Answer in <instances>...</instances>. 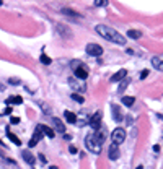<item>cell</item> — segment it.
Wrapping results in <instances>:
<instances>
[{"label":"cell","mask_w":163,"mask_h":169,"mask_svg":"<svg viewBox=\"0 0 163 169\" xmlns=\"http://www.w3.org/2000/svg\"><path fill=\"white\" fill-rule=\"evenodd\" d=\"M148 76V70H142V73H140V80H145Z\"/></svg>","instance_id":"cell-26"},{"label":"cell","mask_w":163,"mask_h":169,"mask_svg":"<svg viewBox=\"0 0 163 169\" xmlns=\"http://www.w3.org/2000/svg\"><path fill=\"white\" fill-rule=\"evenodd\" d=\"M73 72H75V76L77 78H80V80H85L88 76V67L87 65H83V64H82L80 67H77Z\"/></svg>","instance_id":"cell-6"},{"label":"cell","mask_w":163,"mask_h":169,"mask_svg":"<svg viewBox=\"0 0 163 169\" xmlns=\"http://www.w3.org/2000/svg\"><path fill=\"white\" fill-rule=\"evenodd\" d=\"M111 140H112V145H119L124 143V140H126V130L124 129H114L112 130V133H111Z\"/></svg>","instance_id":"cell-3"},{"label":"cell","mask_w":163,"mask_h":169,"mask_svg":"<svg viewBox=\"0 0 163 169\" xmlns=\"http://www.w3.org/2000/svg\"><path fill=\"white\" fill-rule=\"evenodd\" d=\"M11 111H13V109H11V107H7V109H5V112H3V114L10 115V114H11Z\"/></svg>","instance_id":"cell-32"},{"label":"cell","mask_w":163,"mask_h":169,"mask_svg":"<svg viewBox=\"0 0 163 169\" xmlns=\"http://www.w3.org/2000/svg\"><path fill=\"white\" fill-rule=\"evenodd\" d=\"M57 31H62L61 34L64 36V38H67V33H69V31H67V28H65V26H62V25H57Z\"/></svg>","instance_id":"cell-23"},{"label":"cell","mask_w":163,"mask_h":169,"mask_svg":"<svg viewBox=\"0 0 163 169\" xmlns=\"http://www.w3.org/2000/svg\"><path fill=\"white\" fill-rule=\"evenodd\" d=\"M87 54L88 55H93V57H100V55L103 54V47L98 44H88L87 46Z\"/></svg>","instance_id":"cell-5"},{"label":"cell","mask_w":163,"mask_h":169,"mask_svg":"<svg viewBox=\"0 0 163 169\" xmlns=\"http://www.w3.org/2000/svg\"><path fill=\"white\" fill-rule=\"evenodd\" d=\"M49 169H57V166H51V168H49Z\"/></svg>","instance_id":"cell-35"},{"label":"cell","mask_w":163,"mask_h":169,"mask_svg":"<svg viewBox=\"0 0 163 169\" xmlns=\"http://www.w3.org/2000/svg\"><path fill=\"white\" fill-rule=\"evenodd\" d=\"M41 62H42V64H44V65H49V64H51V62H52V60L49 59V57H47L46 54H42V55H41Z\"/></svg>","instance_id":"cell-24"},{"label":"cell","mask_w":163,"mask_h":169,"mask_svg":"<svg viewBox=\"0 0 163 169\" xmlns=\"http://www.w3.org/2000/svg\"><path fill=\"white\" fill-rule=\"evenodd\" d=\"M21 103H23V98L20 96H11L7 99V104H21Z\"/></svg>","instance_id":"cell-16"},{"label":"cell","mask_w":163,"mask_h":169,"mask_svg":"<svg viewBox=\"0 0 163 169\" xmlns=\"http://www.w3.org/2000/svg\"><path fill=\"white\" fill-rule=\"evenodd\" d=\"M39 159H41V163H42V164L47 163V161H46V156H44V154H39Z\"/></svg>","instance_id":"cell-30"},{"label":"cell","mask_w":163,"mask_h":169,"mask_svg":"<svg viewBox=\"0 0 163 169\" xmlns=\"http://www.w3.org/2000/svg\"><path fill=\"white\" fill-rule=\"evenodd\" d=\"M127 84H129V80H122V81H121V86H119V90H117V91H119V93H122V91L127 88Z\"/></svg>","instance_id":"cell-22"},{"label":"cell","mask_w":163,"mask_h":169,"mask_svg":"<svg viewBox=\"0 0 163 169\" xmlns=\"http://www.w3.org/2000/svg\"><path fill=\"white\" fill-rule=\"evenodd\" d=\"M111 109H112V119L116 120V122H122V119H124V115H122L121 107H119L117 104H112V106H111Z\"/></svg>","instance_id":"cell-8"},{"label":"cell","mask_w":163,"mask_h":169,"mask_svg":"<svg viewBox=\"0 0 163 169\" xmlns=\"http://www.w3.org/2000/svg\"><path fill=\"white\" fill-rule=\"evenodd\" d=\"M21 156H23V159H25V161H26L28 164H31V166L34 164V156H33V154H31L30 151H28V150H25V151L21 153Z\"/></svg>","instance_id":"cell-12"},{"label":"cell","mask_w":163,"mask_h":169,"mask_svg":"<svg viewBox=\"0 0 163 169\" xmlns=\"http://www.w3.org/2000/svg\"><path fill=\"white\" fill-rule=\"evenodd\" d=\"M119 156H121V151H119V146H117V145H111V146H109V151H108V158L114 161V159H117Z\"/></svg>","instance_id":"cell-9"},{"label":"cell","mask_w":163,"mask_h":169,"mask_svg":"<svg viewBox=\"0 0 163 169\" xmlns=\"http://www.w3.org/2000/svg\"><path fill=\"white\" fill-rule=\"evenodd\" d=\"M103 5H106V2H101V0L95 2V7H103Z\"/></svg>","instance_id":"cell-29"},{"label":"cell","mask_w":163,"mask_h":169,"mask_svg":"<svg viewBox=\"0 0 163 169\" xmlns=\"http://www.w3.org/2000/svg\"><path fill=\"white\" fill-rule=\"evenodd\" d=\"M39 127H41V132H42V133H46L49 138H54V137H56V132H54L51 127H47V125H39Z\"/></svg>","instance_id":"cell-13"},{"label":"cell","mask_w":163,"mask_h":169,"mask_svg":"<svg viewBox=\"0 0 163 169\" xmlns=\"http://www.w3.org/2000/svg\"><path fill=\"white\" fill-rule=\"evenodd\" d=\"M134 103H135V98H132V96H124V98H122V104L127 106V107H131Z\"/></svg>","instance_id":"cell-17"},{"label":"cell","mask_w":163,"mask_h":169,"mask_svg":"<svg viewBox=\"0 0 163 169\" xmlns=\"http://www.w3.org/2000/svg\"><path fill=\"white\" fill-rule=\"evenodd\" d=\"M52 122H54V127H56L57 132H61V133H64V132H65V125L62 124L59 119H52Z\"/></svg>","instance_id":"cell-15"},{"label":"cell","mask_w":163,"mask_h":169,"mask_svg":"<svg viewBox=\"0 0 163 169\" xmlns=\"http://www.w3.org/2000/svg\"><path fill=\"white\" fill-rule=\"evenodd\" d=\"M5 90V86H3V84H0V91H3Z\"/></svg>","instance_id":"cell-34"},{"label":"cell","mask_w":163,"mask_h":169,"mask_svg":"<svg viewBox=\"0 0 163 169\" xmlns=\"http://www.w3.org/2000/svg\"><path fill=\"white\" fill-rule=\"evenodd\" d=\"M70 98H72L73 101H77V103H80V104L83 103V101H85V98H83V96H82L80 93H72V96H70Z\"/></svg>","instance_id":"cell-21"},{"label":"cell","mask_w":163,"mask_h":169,"mask_svg":"<svg viewBox=\"0 0 163 169\" xmlns=\"http://www.w3.org/2000/svg\"><path fill=\"white\" fill-rule=\"evenodd\" d=\"M104 138H106V135L103 133L101 130H98V132H93V133H88L87 138H85V145H87V148L95 154H100L101 153V146L104 143Z\"/></svg>","instance_id":"cell-2"},{"label":"cell","mask_w":163,"mask_h":169,"mask_svg":"<svg viewBox=\"0 0 163 169\" xmlns=\"http://www.w3.org/2000/svg\"><path fill=\"white\" fill-rule=\"evenodd\" d=\"M137 169H143V168H142V166H137Z\"/></svg>","instance_id":"cell-36"},{"label":"cell","mask_w":163,"mask_h":169,"mask_svg":"<svg viewBox=\"0 0 163 169\" xmlns=\"http://www.w3.org/2000/svg\"><path fill=\"white\" fill-rule=\"evenodd\" d=\"M69 151H70L72 154H77V148H75V146H70V148H69Z\"/></svg>","instance_id":"cell-31"},{"label":"cell","mask_w":163,"mask_h":169,"mask_svg":"<svg viewBox=\"0 0 163 169\" xmlns=\"http://www.w3.org/2000/svg\"><path fill=\"white\" fill-rule=\"evenodd\" d=\"M72 68H73V70H75L77 68V67H80V65H82V62H78V60H73V62H72Z\"/></svg>","instance_id":"cell-25"},{"label":"cell","mask_w":163,"mask_h":169,"mask_svg":"<svg viewBox=\"0 0 163 169\" xmlns=\"http://www.w3.org/2000/svg\"><path fill=\"white\" fill-rule=\"evenodd\" d=\"M62 13H64V15H69V16L80 18V13H77V11H73V10H69V8H62Z\"/></svg>","instance_id":"cell-20"},{"label":"cell","mask_w":163,"mask_h":169,"mask_svg":"<svg viewBox=\"0 0 163 169\" xmlns=\"http://www.w3.org/2000/svg\"><path fill=\"white\" fill-rule=\"evenodd\" d=\"M64 115H65V120L69 122V124H77V115L73 114V112L65 111V112H64Z\"/></svg>","instance_id":"cell-14"},{"label":"cell","mask_w":163,"mask_h":169,"mask_svg":"<svg viewBox=\"0 0 163 169\" xmlns=\"http://www.w3.org/2000/svg\"><path fill=\"white\" fill-rule=\"evenodd\" d=\"M126 75H127V70H119V72H116V73L111 76V81L114 83V81H121V80H124L126 78Z\"/></svg>","instance_id":"cell-11"},{"label":"cell","mask_w":163,"mask_h":169,"mask_svg":"<svg viewBox=\"0 0 163 169\" xmlns=\"http://www.w3.org/2000/svg\"><path fill=\"white\" fill-rule=\"evenodd\" d=\"M41 138H42V132H41V127H38V129H36V132H34V135H33V138L28 142V146H30V148L36 146V145L39 143Z\"/></svg>","instance_id":"cell-7"},{"label":"cell","mask_w":163,"mask_h":169,"mask_svg":"<svg viewBox=\"0 0 163 169\" xmlns=\"http://www.w3.org/2000/svg\"><path fill=\"white\" fill-rule=\"evenodd\" d=\"M127 36L131 38V39H139V38L142 36V33H139V31H135V30H129L127 31Z\"/></svg>","instance_id":"cell-18"},{"label":"cell","mask_w":163,"mask_h":169,"mask_svg":"<svg viewBox=\"0 0 163 169\" xmlns=\"http://www.w3.org/2000/svg\"><path fill=\"white\" fill-rule=\"evenodd\" d=\"M152 65H153L155 70L163 72V55H155V57L152 59Z\"/></svg>","instance_id":"cell-10"},{"label":"cell","mask_w":163,"mask_h":169,"mask_svg":"<svg viewBox=\"0 0 163 169\" xmlns=\"http://www.w3.org/2000/svg\"><path fill=\"white\" fill-rule=\"evenodd\" d=\"M101 117H103V114H101V111H98V112H95V114L92 115V119H90V127H92L95 132H98L100 130V127H101Z\"/></svg>","instance_id":"cell-4"},{"label":"cell","mask_w":163,"mask_h":169,"mask_svg":"<svg viewBox=\"0 0 163 169\" xmlns=\"http://www.w3.org/2000/svg\"><path fill=\"white\" fill-rule=\"evenodd\" d=\"M8 83H10V84H20V80H18V78H10V80H8Z\"/></svg>","instance_id":"cell-27"},{"label":"cell","mask_w":163,"mask_h":169,"mask_svg":"<svg viewBox=\"0 0 163 169\" xmlns=\"http://www.w3.org/2000/svg\"><path fill=\"white\" fill-rule=\"evenodd\" d=\"M153 151H155V153H158V151H160V146H158V145H155V146H153Z\"/></svg>","instance_id":"cell-33"},{"label":"cell","mask_w":163,"mask_h":169,"mask_svg":"<svg viewBox=\"0 0 163 169\" xmlns=\"http://www.w3.org/2000/svg\"><path fill=\"white\" fill-rule=\"evenodd\" d=\"M10 122H11V124H20V117H10Z\"/></svg>","instance_id":"cell-28"},{"label":"cell","mask_w":163,"mask_h":169,"mask_svg":"<svg viewBox=\"0 0 163 169\" xmlns=\"http://www.w3.org/2000/svg\"><path fill=\"white\" fill-rule=\"evenodd\" d=\"M96 33L101 38H104V39L111 41V42H116V44L119 46H126V38L121 34V33H117L116 30H112V28H109V26L106 25H96Z\"/></svg>","instance_id":"cell-1"},{"label":"cell","mask_w":163,"mask_h":169,"mask_svg":"<svg viewBox=\"0 0 163 169\" xmlns=\"http://www.w3.org/2000/svg\"><path fill=\"white\" fill-rule=\"evenodd\" d=\"M7 135H8V138H10V140H11V142H13V143H15V145H18V146H20V145H21V140L18 138L16 135H13V133H11V132H8V130H7Z\"/></svg>","instance_id":"cell-19"}]
</instances>
